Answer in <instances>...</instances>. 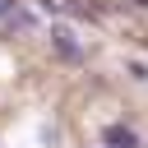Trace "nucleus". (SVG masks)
<instances>
[{
    "mask_svg": "<svg viewBox=\"0 0 148 148\" xmlns=\"http://www.w3.org/2000/svg\"><path fill=\"white\" fill-rule=\"evenodd\" d=\"M51 46H56V56L60 60H79L83 51H79V42H74V28H65V23H56L51 28Z\"/></svg>",
    "mask_w": 148,
    "mask_h": 148,
    "instance_id": "f257e3e1",
    "label": "nucleus"
},
{
    "mask_svg": "<svg viewBox=\"0 0 148 148\" xmlns=\"http://www.w3.org/2000/svg\"><path fill=\"white\" fill-rule=\"evenodd\" d=\"M102 143H106V148H139V134H134L125 120H116V125L102 130Z\"/></svg>",
    "mask_w": 148,
    "mask_h": 148,
    "instance_id": "f03ea898",
    "label": "nucleus"
},
{
    "mask_svg": "<svg viewBox=\"0 0 148 148\" xmlns=\"http://www.w3.org/2000/svg\"><path fill=\"white\" fill-rule=\"evenodd\" d=\"M28 28H32V14H28V9H14V14L5 18V32H28Z\"/></svg>",
    "mask_w": 148,
    "mask_h": 148,
    "instance_id": "7ed1b4c3",
    "label": "nucleus"
},
{
    "mask_svg": "<svg viewBox=\"0 0 148 148\" xmlns=\"http://www.w3.org/2000/svg\"><path fill=\"white\" fill-rule=\"evenodd\" d=\"M130 79H139V83H143V79H148V65H143V60H134V65H130Z\"/></svg>",
    "mask_w": 148,
    "mask_h": 148,
    "instance_id": "20e7f679",
    "label": "nucleus"
},
{
    "mask_svg": "<svg viewBox=\"0 0 148 148\" xmlns=\"http://www.w3.org/2000/svg\"><path fill=\"white\" fill-rule=\"evenodd\" d=\"M14 9H18V0H0V18H9Z\"/></svg>",
    "mask_w": 148,
    "mask_h": 148,
    "instance_id": "39448f33",
    "label": "nucleus"
},
{
    "mask_svg": "<svg viewBox=\"0 0 148 148\" xmlns=\"http://www.w3.org/2000/svg\"><path fill=\"white\" fill-rule=\"evenodd\" d=\"M139 5H148V0H139Z\"/></svg>",
    "mask_w": 148,
    "mask_h": 148,
    "instance_id": "423d86ee",
    "label": "nucleus"
}]
</instances>
